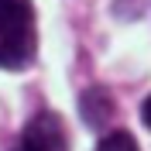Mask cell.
I'll return each instance as SVG.
<instances>
[{
    "label": "cell",
    "instance_id": "1",
    "mask_svg": "<svg viewBox=\"0 0 151 151\" xmlns=\"http://www.w3.org/2000/svg\"><path fill=\"white\" fill-rule=\"evenodd\" d=\"M38 52L31 0H0V69H28Z\"/></svg>",
    "mask_w": 151,
    "mask_h": 151
},
{
    "label": "cell",
    "instance_id": "5",
    "mask_svg": "<svg viewBox=\"0 0 151 151\" xmlns=\"http://www.w3.org/2000/svg\"><path fill=\"white\" fill-rule=\"evenodd\" d=\"M141 117H144V124H148V127H151V96H148V100H144V106H141Z\"/></svg>",
    "mask_w": 151,
    "mask_h": 151
},
{
    "label": "cell",
    "instance_id": "2",
    "mask_svg": "<svg viewBox=\"0 0 151 151\" xmlns=\"http://www.w3.org/2000/svg\"><path fill=\"white\" fill-rule=\"evenodd\" d=\"M14 151H69V131L62 117L52 110H41L21 131V144Z\"/></svg>",
    "mask_w": 151,
    "mask_h": 151
},
{
    "label": "cell",
    "instance_id": "3",
    "mask_svg": "<svg viewBox=\"0 0 151 151\" xmlns=\"http://www.w3.org/2000/svg\"><path fill=\"white\" fill-rule=\"evenodd\" d=\"M83 117H86V124L89 127H106V120L113 117V96L106 93V89H86L83 93Z\"/></svg>",
    "mask_w": 151,
    "mask_h": 151
},
{
    "label": "cell",
    "instance_id": "4",
    "mask_svg": "<svg viewBox=\"0 0 151 151\" xmlns=\"http://www.w3.org/2000/svg\"><path fill=\"white\" fill-rule=\"evenodd\" d=\"M96 151H137V141L127 131H110L103 141L96 144Z\"/></svg>",
    "mask_w": 151,
    "mask_h": 151
}]
</instances>
